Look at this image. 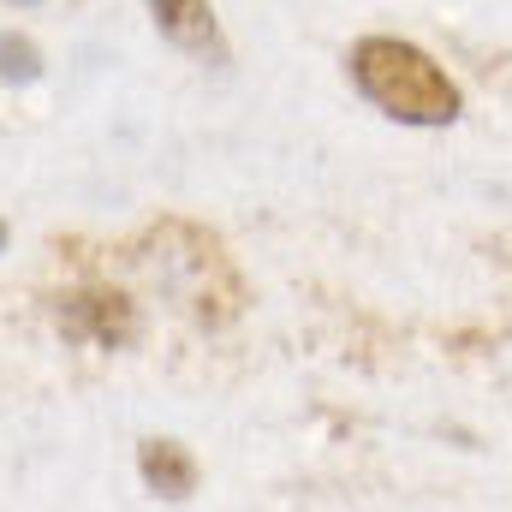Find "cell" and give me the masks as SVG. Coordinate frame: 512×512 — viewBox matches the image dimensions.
Segmentation results:
<instances>
[{
    "instance_id": "obj_5",
    "label": "cell",
    "mask_w": 512,
    "mask_h": 512,
    "mask_svg": "<svg viewBox=\"0 0 512 512\" xmlns=\"http://www.w3.org/2000/svg\"><path fill=\"white\" fill-rule=\"evenodd\" d=\"M42 72V54H36V42L30 36H0V78H12V84H24V78H36Z\"/></svg>"
},
{
    "instance_id": "obj_4",
    "label": "cell",
    "mask_w": 512,
    "mask_h": 512,
    "mask_svg": "<svg viewBox=\"0 0 512 512\" xmlns=\"http://www.w3.org/2000/svg\"><path fill=\"white\" fill-rule=\"evenodd\" d=\"M137 477L161 495V501H185L197 489V459L179 441H143L137 447Z\"/></svg>"
},
{
    "instance_id": "obj_1",
    "label": "cell",
    "mask_w": 512,
    "mask_h": 512,
    "mask_svg": "<svg viewBox=\"0 0 512 512\" xmlns=\"http://www.w3.org/2000/svg\"><path fill=\"white\" fill-rule=\"evenodd\" d=\"M346 66H352L358 96L376 114L399 120V126H453L459 108H465L459 84L435 66V54H423L405 36H364V42H352Z\"/></svg>"
},
{
    "instance_id": "obj_3",
    "label": "cell",
    "mask_w": 512,
    "mask_h": 512,
    "mask_svg": "<svg viewBox=\"0 0 512 512\" xmlns=\"http://www.w3.org/2000/svg\"><path fill=\"white\" fill-rule=\"evenodd\" d=\"M149 18H155V30H161L173 48H185V54H197V60H221V54H227L209 0H149Z\"/></svg>"
},
{
    "instance_id": "obj_6",
    "label": "cell",
    "mask_w": 512,
    "mask_h": 512,
    "mask_svg": "<svg viewBox=\"0 0 512 512\" xmlns=\"http://www.w3.org/2000/svg\"><path fill=\"white\" fill-rule=\"evenodd\" d=\"M0 245H6V221H0Z\"/></svg>"
},
{
    "instance_id": "obj_2",
    "label": "cell",
    "mask_w": 512,
    "mask_h": 512,
    "mask_svg": "<svg viewBox=\"0 0 512 512\" xmlns=\"http://www.w3.org/2000/svg\"><path fill=\"white\" fill-rule=\"evenodd\" d=\"M54 316H60V334L90 340V346H120V340H131V304L120 292H102V286L60 298Z\"/></svg>"
}]
</instances>
